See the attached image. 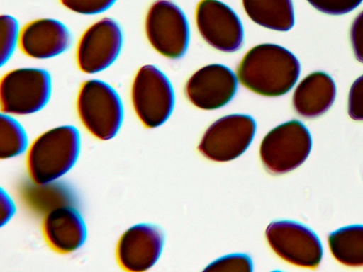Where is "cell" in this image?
<instances>
[{
  "mask_svg": "<svg viewBox=\"0 0 363 272\" xmlns=\"http://www.w3.org/2000/svg\"><path fill=\"white\" fill-rule=\"evenodd\" d=\"M300 72V63L294 54L280 45L266 43L253 47L244 55L237 76L251 91L276 97L292 89Z\"/></svg>",
  "mask_w": 363,
  "mask_h": 272,
  "instance_id": "1",
  "label": "cell"
},
{
  "mask_svg": "<svg viewBox=\"0 0 363 272\" xmlns=\"http://www.w3.org/2000/svg\"><path fill=\"white\" fill-rule=\"evenodd\" d=\"M79 151L80 134L73 125H60L42 133L26 155L30 181L43 184L58 180L74 166Z\"/></svg>",
  "mask_w": 363,
  "mask_h": 272,
  "instance_id": "2",
  "label": "cell"
},
{
  "mask_svg": "<svg viewBox=\"0 0 363 272\" xmlns=\"http://www.w3.org/2000/svg\"><path fill=\"white\" fill-rule=\"evenodd\" d=\"M76 107L84 128L100 140L113 138L122 125L124 110L121 97L102 80L92 79L81 84Z\"/></svg>",
  "mask_w": 363,
  "mask_h": 272,
  "instance_id": "3",
  "label": "cell"
},
{
  "mask_svg": "<svg viewBox=\"0 0 363 272\" xmlns=\"http://www.w3.org/2000/svg\"><path fill=\"white\" fill-rule=\"evenodd\" d=\"M51 91V76L47 70L35 67L12 69L1 79V113L15 115L35 113L47 105Z\"/></svg>",
  "mask_w": 363,
  "mask_h": 272,
  "instance_id": "4",
  "label": "cell"
},
{
  "mask_svg": "<svg viewBox=\"0 0 363 272\" xmlns=\"http://www.w3.org/2000/svg\"><path fill=\"white\" fill-rule=\"evenodd\" d=\"M312 139L306 127L292 120L272 129L262 139L259 157L265 169L283 174L300 166L308 158Z\"/></svg>",
  "mask_w": 363,
  "mask_h": 272,
  "instance_id": "5",
  "label": "cell"
},
{
  "mask_svg": "<svg viewBox=\"0 0 363 272\" xmlns=\"http://www.w3.org/2000/svg\"><path fill=\"white\" fill-rule=\"evenodd\" d=\"M133 110L143 126L155 128L170 116L174 103L172 84L157 67L146 64L137 72L131 86Z\"/></svg>",
  "mask_w": 363,
  "mask_h": 272,
  "instance_id": "6",
  "label": "cell"
},
{
  "mask_svg": "<svg viewBox=\"0 0 363 272\" xmlns=\"http://www.w3.org/2000/svg\"><path fill=\"white\" fill-rule=\"evenodd\" d=\"M147 38L158 53L177 59L185 53L189 27L182 9L172 0H156L150 6L145 22Z\"/></svg>",
  "mask_w": 363,
  "mask_h": 272,
  "instance_id": "7",
  "label": "cell"
},
{
  "mask_svg": "<svg viewBox=\"0 0 363 272\" xmlns=\"http://www.w3.org/2000/svg\"><path fill=\"white\" fill-rule=\"evenodd\" d=\"M267 242L283 261L301 268L314 269L323 257V246L310 228L291 220H277L265 230Z\"/></svg>",
  "mask_w": 363,
  "mask_h": 272,
  "instance_id": "8",
  "label": "cell"
},
{
  "mask_svg": "<svg viewBox=\"0 0 363 272\" xmlns=\"http://www.w3.org/2000/svg\"><path fill=\"white\" fill-rule=\"evenodd\" d=\"M256 131L254 119L245 114L225 115L206 130L198 145L206 159L226 162L242 155L251 144Z\"/></svg>",
  "mask_w": 363,
  "mask_h": 272,
  "instance_id": "9",
  "label": "cell"
},
{
  "mask_svg": "<svg viewBox=\"0 0 363 272\" xmlns=\"http://www.w3.org/2000/svg\"><path fill=\"white\" fill-rule=\"evenodd\" d=\"M120 25L111 18H103L81 35L76 50L79 69L86 74H96L108 68L116 60L123 46Z\"/></svg>",
  "mask_w": 363,
  "mask_h": 272,
  "instance_id": "10",
  "label": "cell"
},
{
  "mask_svg": "<svg viewBox=\"0 0 363 272\" xmlns=\"http://www.w3.org/2000/svg\"><path fill=\"white\" fill-rule=\"evenodd\" d=\"M195 18L200 35L211 47L225 52L241 48L242 25L227 4L219 0H201L196 8Z\"/></svg>",
  "mask_w": 363,
  "mask_h": 272,
  "instance_id": "11",
  "label": "cell"
},
{
  "mask_svg": "<svg viewBox=\"0 0 363 272\" xmlns=\"http://www.w3.org/2000/svg\"><path fill=\"white\" fill-rule=\"evenodd\" d=\"M164 242L163 231L150 223L131 226L120 237L116 259L120 268L129 272L149 270L158 261Z\"/></svg>",
  "mask_w": 363,
  "mask_h": 272,
  "instance_id": "12",
  "label": "cell"
},
{
  "mask_svg": "<svg viewBox=\"0 0 363 272\" xmlns=\"http://www.w3.org/2000/svg\"><path fill=\"white\" fill-rule=\"evenodd\" d=\"M237 90V77L220 64L203 67L194 73L185 86V94L196 107L214 110L226 105Z\"/></svg>",
  "mask_w": 363,
  "mask_h": 272,
  "instance_id": "13",
  "label": "cell"
},
{
  "mask_svg": "<svg viewBox=\"0 0 363 272\" xmlns=\"http://www.w3.org/2000/svg\"><path fill=\"white\" fill-rule=\"evenodd\" d=\"M72 40V34L64 23L43 18L32 21L21 29L18 45L28 57L45 60L65 52Z\"/></svg>",
  "mask_w": 363,
  "mask_h": 272,
  "instance_id": "14",
  "label": "cell"
},
{
  "mask_svg": "<svg viewBox=\"0 0 363 272\" xmlns=\"http://www.w3.org/2000/svg\"><path fill=\"white\" fill-rule=\"evenodd\" d=\"M41 230L49 247L62 254L79 249L86 239L83 217L73 205H64L44 215Z\"/></svg>",
  "mask_w": 363,
  "mask_h": 272,
  "instance_id": "15",
  "label": "cell"
},
{
  "mask_svg": "<svg viewBox=\"0 0 363 272\" xmlns=\"http://www.w3.org/2000/svg\"><path fill=\"white\" fill-rule=\"evenodd\" d=\"M336 96L333 79L323 72H315L304 77L294 90L292 104L295 111L306 118L325 113Z\"/></svg>",
  "mask_w": 363,
  "mask_h": 272,
  "instance_id": "16",
  "label": "cell"
},
{
  "mask_svg": "<svg viewBox=\"0 0 363 272\" xmlns=\"http://www.w3.org/2000/svg\"><path fill=\"white\" fill-rule=\"evenodd\" d=\"M24 205L34 212L46 215L64 205H73L74 195L67 186L57 181L38 184L32 181L20 188Z\"/></svg>",
  "mask_w": 363,
  "mask_h": 272,
  "instance_id": "17",
  "label": "cell"
},
{
  "mask_svg": "<svg viewBox=\"0 0 363 272\" xmlns=\"http://www.w3.org/2000/svg\"><path fill=\"white\" fill-rule=\"evenodd\" d=\"M248 17L268 29L287 31L294 24L292 0H242Z\"/></svg>",
  "mask_w": 363,
  "mask_h": 272,
  "instance_id": "18",
  "label": "cell"
},
{
  "mask_svg": "<svg viewBox=\"0 0 363 272\" xmlns=\"http://www.w3.org/2000/svg\"><path fill=\"white\" fill-rule=\"evenodd\" d=\"M333 256L339 263L350 267L363 266V225L341 227L328 237Z\"/></svg>",
  "mask_w": 363,
  "mask_h": 272,
  "instance_id": "19",
  "label": "cell"
},
{
  "mask_svg": "<svg viewBox=\"0 0 363 272\" xmlns=\"http://www.w3.org/2000/svg\"><path fill=\"white\" fill-rule=\"evenodd\" d=\"M0 158L6 159L21 154L28 147V137L15 118L4 113L0 118Z\"/></svg>",
  "mask_w": 363,
  "mask_h": 272,
  "instance_id": "20",
  "label": "cell"
},
{
  "mask_svg": "<svg viewBox=\"0 0 363 272\" xmlns=\"http://www.w3.org/2000/svg\"><path fill=\"white\" fill-rule=\"evenodd\" d=\"M0 33V57L2 67L10 60L18 43L20 31L16 19L10 15H1Z\"/></svg>",
  "mask_w": 363,
  "mask_h": 272,
  "instance_id": "21",
  "label": "cell"
},
{
  "mask_svg": "<svg viewBox=\"0 0 363 272\" xmlns=\"http://www.w3.org/2000/svg\"><path fill=\"white\" fill-rule=\"evenodd\" d=\"M252 270L250 258L242 254H229L214 261L205 271H245Z\"/></svg>",
  "mask_w": 363,
  "mask_h": 272,
  "instance_id": "22",
  "label": "cell"
},
{
  "mask_svg": "<svg viewBox=\"0 0 363 272\" xmlns=\"http://www.w3.org/2000/svg\"><path fill=\"white\" fill-rule=\"evenodd\" d=\"M117 0H60L68 10L82 15H95L109 9Z\"/></svg>",
  "mask_w": 363,
  "mask_h": 272,
  "instance_id": "23",
  "label": "cell"
},
{
  "mask_svg": "<svg viewBox=\"0 0 363 272\" xmlns=\"http://www.w3.org/2000/svg\"><path fill=\"white\" fill-rule=\"evenodd\" d=\"M319 11L330 15H342L356 8L363 0H307Z\"/></svg>",
  "mask_w": 363,
  "mask_h": 272,
  "instance_id": "24",
  "label": "cell"
},
{
  "mask_svg": "<svg viewBox=\"0 0 363 272\" xmlns=\"http://www.w3.org/2000/svg\"><path fill=\"white\" fill-rule=\"evenodd\" d=\"M348 115L354 120H363V75L352 84L348 96Z\"/></svg>",
  "mask_w": 363,
  "mask_h": 272,
  "instance_id": "25",
  "label": "cell"
},
{
  "mask_svg": "<svg viewBox=\"0 0 363 272\" xmlns=\"http://www.w3.org/2000/svg\"><path fill=\"white\" fill-rule=\"evenodd\" d=\"M350 37L356 59L363 63V11L354 19L350 28Z\"/></svg>",
  "mask_w": 363,
  "mask_h": 272,
  "instance_id": "26",
  "label": "cell"
},
{
  "mask_svg": "<svg viewBox=\"0 0 363 272\" xmlns=\"http://www.w3.org/2000/svg\"><path fill=\"white\" fill-rule=\"evenodd\" d=\"M0 210L1 225L3 226L5 223L9 222L15 212V205L13 200L6 193L4 192L3 189H1V193Z\"/></svg>",
  "mask_w": 363,
  "mask_h": 272,
  "instance_id": "27",
  "label": "cell"
}]
</instances>
